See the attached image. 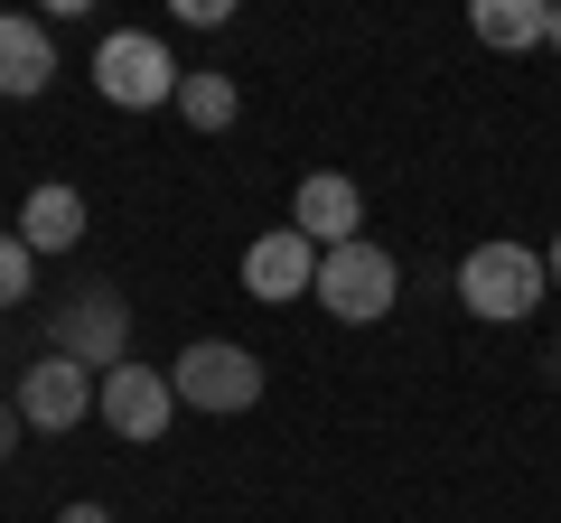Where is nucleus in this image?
<instances>
[{
	"label": "nucleus",
	"mask_w": 561,
	"mask_h": 523,
	"mask_svg": "<svg viewBox=\"0 0 561 523\" xmlns=\"http://www.w3.org/2000/svg\"><path fill=\"white\" fill-rule=\"evenodd\" d=\"M47 356L84 364V374H113V364H131V300L122 290H76V300L47 309Z\"/></svg>",
	"instance_id": "obj_1"
},
{
	"label": "nucleus",
	"mask_w": 561,
	"mask_h": 523,
	"mask_svg": "<svg viewBox=\"0 0 561 523\" xmlns=\"http://www.w3.org/2000/svg\"><path fill=\"white\" fill-rule=\"evenodd\" d=\"M542 253H524V243H478V253L459 262V300H468V318H486V327H515V318H534L542 309Z\"/></svg>",
	"instance_id": "obj_2"
},
{
	"label": "nucleus",
	"mask_w": 561,
	"mask_h": 523,
	"mask_svg": "<svg viewBox=\"0 0 561 523\" xmlns=\"http://www.w3.org/2000/svg\"><path fill=\"white\" fill-rule=\"evenodd\" d=\"M402 300V262L383 253V243H337V253H319V309L328 318H346V327H375L383 309Z\"/></svg>",
	"instance_id": "obj_3"
},
{
	"label": "nucleus",
	"mask_w": 561,
	"mask_h": 523,
	"mask_svg": "<svg viewBox=\"0 0 561 523\" xmlns=\"http://www.w3.org/2000/svg\"><path fill=\"white\" fill-rule=\"evenodd\" d=\"M94 84L122 113H150V103H169L187 84V66H169V47L150 38V28H113V38L94 47Z\"/></svg>",
	"instance_id": "obj_4"
},
{
	"label": "nucleus",
	"mask_w": 561,
	"mask_h": 523,
	"mask_svg": "<svg viewBox=\"0 0 561 523\" xmlns=\"http://www.w3.org/2000/svg\"><path fill=\"white\" fill-rule=\"evenodd\" d=\"M169 383H179L187 411H253L262 403V356H243V346H225V337H197L169 364Z\"/></svg>",
	"instance_id": "obj_5"
},
{
	"label": "nucleus",
	"mask_w": 561,
	"mask_h": 523,
	"mask_svg": "<svg viewBox=\"0 0 561 523\" xmlns=\"http://www.w3.org/2000/svg\"><path fill=\"white\" fill-rule=\"evenodd\" d=\"M243 290H253V300H309V290H319V243L300 234V224H272V234H253L243 243Z\"/></svg>",
	"instance_id": "obj_6"
},
{
	"label": "nucleus",
	"mask_w": 561,
	"mask_h": 523,
	"mask_svg": "<svg viewBox=\"0 0 561 523\" xmlns=\"http://www.w3.org/2000/svg\"><path fill=\"white\" fill-rule=\"evenodd\" d=\"M169 403H179L169 364H113L103 393H94V411L122 430V440H160V430H169Z\"/></svg>",
	"instance_id": "obj_7"
},
{
	"label": "nucleus",
	"mask_w": 561,
	"mask_h": 523,
	"mask_svg": "<svg viewBox=\"0 0 561 523\" xmlns=\"http://www.w3.org/2000/svg\"><path fill=\"white\" fill-rule=\"evenodd\" d=\"M94 393H103V374H84V364H66V356H38L20 374V421L28 430H76L84 411H94Z\"/></svg>",
	"instance_id": "obj_8"
},
{
	"label": "nucleus",
	"mask_w": 561,
	"mask_h": 523,
	"mask_svg": "<svg viewBox=\"0 0 561 523\" xmlns=\"http://www.w3.org/2000/svg\"><path fill=\"white\" fill-rule=\"evenodd\" d=\"M290 224H300L319 253H337V243H356V224H365V197H356V178H337V168H309L300 178V197H290Z\"/></svg>",
	"instance_id": "obj_9"
},
{
	"label": "nucleus",
	"mask_w": 561,
	"mask_h": 523,
	"mask_svg": "<svg viewBox=\"0 0 561 523\" xmlns=\"http://www.w3.org/2000/svg\"><path fill=\"white\" fill-rule=\"evenodd\" d=\"M57 84V47H47L38 20H20V10H0V94H47Z\"/></svg>",
	"instance_id": "obj_10"
},
{
	"label": "nucleus",
	"mask_w": 561,
	"mask_h": 523,
	"mask_svg": "<svg viewBox=\"0 0 561 523\" xmlns=\"http://www.w3.org/2000/svg\"><path fill=\"white\" fill-rule=\"evenodd\" d=\"M20 243H28V253H76V243H84V197L47 178L38 197L20 206Z\"/></svg>",
	"instance_id": "obj_11"
},
{
	"label": "nucleus",
	"mask_w": 561,
	"mask_h": 523,
	"mask_svg": "<svg viewBox=\"0 0 561 523\" xmlns=\"http://www.w3.org/2000/svg\"><path fill=\"white\" fill-rule=\"evenodd\" d=\"M468 28H478L486 47H542L552 38V0H478Z\"/></svg>",
	"instance_id": "obj_12"
},
{
	"label": "nucleus",
	"mask_w": 561,
	"mask_h": 523,
	"mask_svg": "<svg viewBox=\"0 0 561 523\" xmlns=\"http://www.w3.org/2000/svg\"><path fill=\"white\" fill-rule=\"evenodd\" d=\"M234 75H225V66H187V84H179V113L197 121V131H225V121H234Z\"/></svg>",
	"instance_id": "obj_13"
},
{
	"label": "nucleus",
	"mask_w": 561,
	"mask_h": 523,
	"mask_svg": "<svg viewBox=\"0 0 561 523\" xmlns=\"http://www.w3.org/2000/svg\"><path fill=\"white\" fill-rule=\"evenodd\" d=\"M28 281H38V253H28L20 234H0V309H20Z\"/></svg>",
	"instance_id": "obj_14"
},
{
	"label": "nucleus",
	"mask_w": 561,
	"mask_h": 523,
	"mask_svg": "<svg viewBox=\"0 0 561 523\" xmlns=\"http://www.w3.org/2000/svg\"><path fill=\"white\" fill-rule=\"evenodd\" d=\"M20 449V403H0V458Z\"/></svg>",
	"instance_id": "obj_15"
},
{
	"label": "nucleus",
	"mask_w": 561,
	"mask_h": 523,
	"mask_svg": "<svg viewBox=\"0 0 561 523\" xmlns=\"http://www.w3.org/2000/svg\"><path fill=\"white\" fill-rule=\"evenodd\" d=\"M57 523H113V514H103V504H94V496H84V504H66V514H57Z\"/></svg>",
	"instance_id": "obj_16"
},
{
	"label": "nucleus",
	"mask_w": 561,
	"mask_h": 523,
	"mask_svg": "<svg viewBox=\"0 0 561 523\" xmlns=\"http://www.w3.org/2000/svg\"><path fill=\"white\" fill-rule=\"evenodd\" d=\"M542 271H552V290H561V234H552V253H542Z\"/></svg>",
	"instance_id": "obj_17"
},
{
	"label": "nucleus",
	"mask_w": 561,
	"mask_h": 523,
	"mask_svg": "<svg viewBox=\"0 0 561 523\" xmlns=\"http://www.w3.org/2000/svg\"><path fill=\"white\" fill-rule=\"evenodd\" d=\"M542 47H561V0H552V38H542Z\"/></svg>",
	"instance_id": "obj_18"
},
{
	"label": "nucleus",
	"mask_w": 561,
	"mask_h": 523,
	"mask_svg": "<svg viewBox=\"0 0 561 523\" xmlns=\"http://www.w3.org/2000/svg\"><path fill=\"white\" fill-rule=\"evenodd\" d=\"M552 383H561V346H552Z\"/></svg>",
	"instance_id": "obj_19"
}]
</instances>
